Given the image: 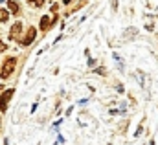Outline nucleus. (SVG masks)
Returning a JSON list of instances; mask_svg holds the SVG:
<instances>
[{
  "label": "nucleus",
  "mask_w": 158,
  "mask_h": 145,
  "mask_svg": "<svg viewBox=\"0 0 158 145\" xmlns=\"http://www.w3.org/2000/svg\"><path fill=\"white\" fill-rule=\"evenodd\" d=\"M15 66H17V59H15V57L6 59V63L2 64V70H0V77H2V79H7V77L13 73Z\"/></svg>",
  "instance_id": "f257e3e1"
},
{
  "label": "nucleus",
  "mask_w": 158,
  "mask_h": 145,
  "mask_svg": "<svg viewBox=\"0 0 158 145\" xmlns=\"http://www.w3.org/2000/svg\"><path fill=\"white\" fill-rule=\"evenodd\" d=\"M13 94H15V90H13V88H9V90H6V94H2V96H0V110H2V112H6L7 103H9V99L13 97Z\"/></svg>",
  "instance_id": "f03ea898"
},
{
  "label": "nucleus",
  "mask_w": 158,
  "mask_h": 145,
  "mask_svg": "<svg viewBox=\"0 0 158 145\" xmlns=\"http://www.w3.org/2000/svg\"><path fill=\"white\" fill-rule=\"evenodd\" d=\"M35 35H37L35 28H30V30H28V33H26V37L20 40V44H22V46H28V44H31V42H33V39H35Z\"/></svg>",
  "instance_id": "7ed1b4c3"
},
{
  "label": "nucleus",
  "mask_w": 158,
  "mask_h": 145,
  "mask_svg": "<svg viewBox=\"0 0 158 145\" xmlns=\"http://www.w3.org/2000/svg\"><path fill=\"white\" fill-rule=\"evenodd\" d=\"M20 30H22V24H20V22H15V24H13V28H11L9 39H17V35L20 33Z\"/></svg>",
  "instance_id": "20e7f679"
},
{
  "label": "nucleus",
  "mask_w": 158,
  "mask_h": 145,
  "mask_svg": "<svg viewBox=\"0 0 158 145\" xmlns=\"http://www.w3.org/2000/svg\"><path fill=\"white\" fill-rule=\"evenodd\" d=\"M50 26H52V20H50V17H42V19H40V30H42V31H46Z\"/></svg>",
  "instance_id": "39448f33"
},
{
  "label": "nucleus",
  "mask_w": 158,
  "mask_h": 145,
  "mask_svg": "<svg viewBox=\"0 0 158 145\" xmlns=\"http://www.w3.org/2000/svg\"><path fill=\"white\" fill-rule=\"evenodd\" d=\"M7 7H9V11H11V13H19V4H17V2L9 0V2H7Z\"/></svg>",
  "instance_id": "423d86ee"
},
{
  "label": "nucleus",
  "mask_w": 158,
  "mask_h": 145,
  "mask_svg": "<svg viewBox=\"0 0 158 145\" xmlns=\"http://www.w3.org/2000/svg\"><path fill=\"white\" fill-rule=\"evenodd\" d=\"M7 17H9V13H7L6 9H0V22H4V20H7Z\"/></svg>",
  "instance_id": "0eeeda50"
},
{
  "label": "nucleus",
  "mask_w": 158,
  "mask_h": 145,
  "mask_svg": "<svg viewBox=\"0 0 158 145\" xmlns=\"http://www.w3.org/2000/svg\"><path fill=\"white\" fill-rule=\"evenodd\" d=\"M30 4H31L33 7H40V6L44 4V0H30Z\"/></svg>",
  "instance_id": "6e6552de"
},
{
  "label": "nucleus",
  "mask_w": 158,
  "mask_h": 145,
  "mask_svg": "<svg viewBox=\"0 0 158 145\" xmlns=\"http://www.w3.org/2000/svg\"><path fill=\"white\" fill-rule=\"evenodd\" d=\"M6 48H7V46H6V44H4V42H2V40H0V52H4V50H6Z\"/></svg>",
  "instance_id": "1a4fd4ad"
},
{
  "label": "nucleus",
  "mask_w": 158,
  "mask_h": 145,
  "mask_svg": "<svg viewBox=\"0 0 158 145\" xmlns=\"http://www.w3.org/2000/svg\"><path fill=\"white\" fill-rule=\"evenodd\" d=\"M63 2H64V4H70V2H72V0H63Z\"/></svg>",
  "instance_id": "9d476101"
},
{
  "label": "nucleus",
  "mask_w": 158,
  "mask_h": 145,
  "mask_svg": "<svg viewBox=\"0 0 158 145\" xmlns=\"http://www.w3.org/2000/svg\"><path fill=\"white\" fill-rule=\"evenodd\" d=\"M2 90H4V86H0V94H2Z\"/></svg>",
  "instance_id": "9b49d317"
}]
</instances>
